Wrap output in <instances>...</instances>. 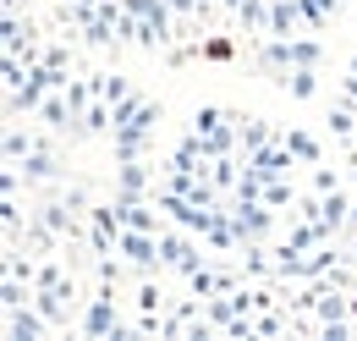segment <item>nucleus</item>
<instances>
[{"label":"nucleus","instance_id":"obj_1","mask_svg":"<svg viewBox=\"0 0 357 341\" xmlns=\"http://www.w3.org/2000/svg\"><path fill=\"white\" fill-rule=\"evenodd\" d=\"M77 336H93V341H127V325L116 314V286H99L77 319Z\"/></svg>","mask_w":357,"mask_h":341},{"label":"nucleus","instance_id":"obj_2","mask_svg":"<svg viewBox=\"0 0 357 341\" xmlns=\"http://www.w3.org/2000/svg\"><path fill=\"white\" fill-rule=\"evenodd\" d=\"M160 264H171V270H181V275H198V270H204V264H198V248H192L187 237H176V231L160 237Z\"/></svg>","mask_w":357,"mask_h":341},{"label":"nucleus","instance_id":"obj_3","mask_svg":"<svg viewBox=\"0 0 357 341\" xmlns=\"http://www.w3.org/2000/svg\"><path fill=\"white\" fill-rule=\"evenodd\" d=\"M6 336L11 341H45V314H39V308H28V314L11 308V314H6Z\"/></svg>","mask_w":357,"mask_h":341},{"label":"nucleus","instance_id":"obj_4","mask_svg":"<svg viewBox=\"0 0 357 341\" xmlns=\"http://www.w3.org/2000/svg\"><path fill=\"white\" fill-rule=\"evenodd\" d=\"M143 187H149V166L143 160H121L116 166V198H143Z\"/></svg>","mask_w":357,"mask_h":341},{"label":"nucleus","instance_id":"obj_5","mask_svg":"<svg viewBox=\"0 0 357 341\" xmlns=\"http://www.w3.org/2000/svg\"><path fill=\"white\" fill-rule=\"evenodd\" d=\"M291 160H297V154H291L286 143H280V149L269 143V149H259V154H248V166L259 170V176H286V166H291Z\"/></svg>","mask_w":357,"mask_h":341},{"label":"nucleus","instance_id":"obj_6","mask_svg":"<svg viewBox=\"0 0 357 341\" xmlns=\"http://www.w3.org/2000/svg\"><path fill=\"white\" fill-rule=\"evenodd\" d=\"M28 182H55V176H61V166H55V154H50L45 143H39V149H33V154H28Z\"/></svg>","mask_w":357,"mask_h":341},{"label":"nucleus","instance_id":"obj_7","mask_svg":"<svg viewBox=\"0 0 357 341\" xmlns=\"http://www.w3.org/2000/svg\"><path fill=\"white\" fill-rule=\"evenodd\" d=\"M297 6H303V22H308V28H324V22L341 11V0H297Z\"/></svg>","mask_w":357,"mask_h":341},{"label":"nucleus","instance_id":"obj_8","mask_svg":"<svg viewBox=\"0 0 357 341\" xmlns=\"http://www.w3.org/2000/svg\"><path fill=\"white\" fill-rule=\"evenodd\" d=\"M209 182H215V187H236V182H242V170H236V160H231V154H220V160H209Z\"/></svg>","mask_w":357,"mask_h":341},{"label":"nucleus","instance_id":"obj_9","mask_svg":"<svg viewBox=\"0 0 357 341\" xmlns=\"http://www.w3.org/2000/svg\"><path fill=\"white\" fill-rule=\"evenodd\" d=\"M286 88H291V99H313V88H319V78H313V66H291V78H286Z\"/></svg>","mask_w":357,"mask_h":341},{"label":"nucleus","instance_id":"obj_10","mask_svg":"<svg viewBox=\"0 0 357 341\" xmlns=\"http://www.w3.org/2000/svg\"><path fill=\"white\" fill-rule=\"evenodd\" d=\"M286 149H291L303 166H319V143H313L308 132H286Z\"/></svg>","mask_w":357,"mask_h":341},{"label":"nucleus","instance_id":"obj_11","mask_svg":"<svg viewBox=\"0 0 357 341\" xmlns=\"http://www.w3.org/2000/svg\"><path fill=\"white\" fill-rule=\"evenodd\" d=\"M28 292H33V281L22 286V275H6V286H0V303H6V314H11V308H22V303H28Z\"/></svg>","mask_w":357,"mask_h":341},{"label":"nucleus","instance_id":"obj_12","mask_svg":"<svg viewBox=\"0 0 357 341\" xmlns=\"http://www.w3.org/2000/svg\"><path fill=\"white\" fill-rule=\"evenodd\" d=\"M242 149H248V154L269 149V127H264V122H248V127H242Z\"/></svg>","mask_w":357,"mask_h":341},{"label":"nucleus","instance_id":"obj_13","mask_svg":"<svg viewBox=\"0 0 357 341\" xmlns=\"http://www.w3.org/2000/svg\"><path fill=\"white\" fill-rule=\"evenodd\" d=\"M291 66H319V44L313 39H291Z\"/></svg>","mask_w":357,"mask_h":341},{"label":"nucleus","instance_id":"obj_14","mask_svg":"<svg viewBox=\"0 0 357 341\" xmlns=\"http://www.w3.org/2000/svg\"><path fill=\"white\" fill-rule=\"evenodd\" d=\"M330 132L352 138V132H357V110H347V105H341V110H330Z\"/></svg>","mask_w":357,"mask_h":341},{"label":"nucleus","instance_id":"obj_15","mask_svg":"<svg viewBox=\"0 0 357 341\" xmlns=\"http://www.w3.org/2000/svg\"><path fill=\"white\" fill-rule=\"evenodd\" d=\"M220 122H225V110H215V105H204V110L192 116V132H215Z\"/></svg>","mask_w":357,"mask_h":341},{"label":"nucleus","instance_id":"obj_16","mask_svg":"<svg viewBox=\"0 0 357 341\" xmlns=\"http://www.w3.org/2000/svg\"><path fill=\"white\" fill-rule=\"evenodd\" d=\"M137 308H143V314H160V286H154V281H143V292H137Z\"/></svg>","mask_w":357,"mask_h":341},{"label":"nucleus","instance_id":"obj_17","mask_svg":"<svg viewBox=\"0 0 357 341\" xmlns=\"http://www.w3.org/2000/svg\"><path fill=\"white\" fill-rule=\"evenodd\" d=\"M204 55H209V61H231V39H209Z\"/></svg>","mask_w":357,"mask_h":341},{"label":"nucleus","instance_id":"obj_18","mask_svg":"<svg viewBox=\"0 0 357 341\" xmlns=\"http://www.w3.org/2000/svg\"><path fill=\"white\" fill-rule=\"evenodd\" d=\"M313 187L319 193H335V170H313Z\"/></svg>","mask_w":357,"mask_h":341},{"label":"nucleus","instance_id":"obj_19","mask_svg":"<svg viewBox=\"0 0 357 341\" xmlns=\"http://www.w3.org/2000/svg\"><path fill=\"white\" fill-rule=\"evenodd\" d=\"M347 226H357V204H352V220H347Z\"/></svg>","mask_w":357,"mask_h":341},{"label":"nucleus","instance_id":"obj_20","mask_svg":"<svg viewBox=\"0 0 357 341\" xmlns=\"http://www.w3.org/2000/svg\"><path fill=\"white\" fill-rule=\"evenodd\" d=\"M352 319H357V292H352Z\"/></svg>","mask_w":357,"mask_h":341},{"label":"nucleus","instance_id":"obj_21","mask_svg":"<svg viewBox=\"0 0 357 341\" xmlns=\"http://www.w3.org/2000/svg\"><path fill=\"white\" fill-rule=\"evenodd\" d=\"M352 143H357V132H352Z\"/></svg>","mask_w":357,"mask_h":341}]
</instances>
